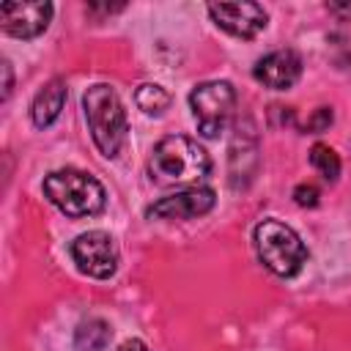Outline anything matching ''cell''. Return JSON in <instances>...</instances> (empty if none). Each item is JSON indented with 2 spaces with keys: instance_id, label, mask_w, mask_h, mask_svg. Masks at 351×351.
<instances>
[{
  "instance_id": "obj_12",
  "label": "cell",
  "mask_w": 351,
  "mask_h": 351,
  "mask_svg": "<svg viewBox=\"0 0 351 351\" xmlns=\"http://www.w3.org/2000/svg\"><path fill=\"white\" fill-rule=\"evenodd\" d=\"M110 337H112L110 324L101 318H88L74 329V346L80 351H101V348H107Z\"/></svg>"
},
{
  "instance_id": "obj_4",
  "label": "cell",
  "mask_w": 351,
  "mask_h": 351,
  "mask_svg": "<svg viewBox=\"0 0 351 351\" xmlns=\"http://www.w3.org/2000/svg\"><path fill=\"white\" fill-rule=\"evenodd\" d=\"M252 241H255V252H258L261 263L277 277L299 274L307 261L304 241L299 239V233L291 225H285L280 219H263L255 228Z\"/></svg>"
},
{
  "instance_id": "obj_1",
  "label": "cell",
  "mask_w": 351,
  "mask_h": 351,
  "mask_svg": "<svg viewBox=\"0 0 351 351\" xmlns=\"http://www.w3.org/2000/svg\"><path fill=\"white\" fill-rule=\"evenodd\" d=\"M82 110L96 148L101 151V156L115 159L126 145V134H129V121L121 96L115 93L112 85L96 82L82 93Z\"/></svg>"
},
{
  "instance_id": "obj_2",
  "label": "cell",
  "mask_w": 351,
  "mask_h": 351,
  "mask_svg": "<svg viewBox=\"0 0 351 351\" xmlns=\"http://www.w3.org/2000/svg\"><path fill=\"white\" fill-rule=\"evenodd\" d=\"M211 170V159L203 145L184 134L162 137L151 151V173L159 184H195Z\"/></svg>"
},
{
  "instance_id": "obj_13",
  "label": "cell",
  "mask_w": 351,
  "mask_h": 351,
  "mask_svg": "<svg viewBox=\"0 0 351 351\" xmlns=\"http://www.w3.org/2000/svg\"><path fill=\"white\" fill-rule=\"evenodd\" d=\"M134 101H137V107H140L143 112H148V115H162V112L170 107V93H167L162 85L145 82V85L137 88Z\"/></svg>"
},
{
  "instance_id": "obj_10",
  "label": "cell",
  "mask_w": 351,
  "mask_h": 351,
  "mask_svg": "<svg viewBox=\"0 0 351 351\" xmlns=\"http://www.w3.org/2000/svg\"><path fill=\"white\" fill-rule=\"evenodd\" d=\"M252 74L261 85L271 90H288L302 77V58L293 49H274L255 63Z\"/></svg>"
},
{
  "instance_id": "obj_15",
  "label": "cell",
  "mask_w": 351,
  "mask_h": 351,
  "mask_svg": "<svg viewBox=\"0 0 351 351\" xmlns=\"http://www.w3.org/2000/svg\"><path fill=\"white\" fill-rule=\"evenodd\" d=\"M318 197H321V192H318V186L315 184H299L296 189H293V200L299 203V206H315L318 203Z\"/></svg>"
},
{
  "instance_id": "obj_11",
  "label": "cell",
  "mask_w": 351,
  "mask_h": 351,
  "mask_svg": "<svg viewBox=\"0 0 351 351\" xmlns=\"http://www.w3.org/2000/svg\"><path fill=\"white\" fill-rule=\"evenodd\" d=\"M66 82L63 80H49L33 99V107H30V115H33V123L38 129H47L49 123H55V118L60 115L63 104H66Z\"/></svg>"
},
{
  "instance_id": "obj_17",
  "label": "cell",
  "mask_w": 351,
  "mask_h": 351,
  "mask_svg": "<svg viewBox=\"0 0 351 351\" xmlns=\"http://www.w3.org/2000/svg\"><path fill=\"white\" fill-rule=\"evenodd\" d=\"M329 11L343 16V19H351V0H343V3H329Z\"/></svg>"
},
{
  "instance_id": "obj_18",
  "label": "cell",
  "mask_w": 351,
  "mask_h": 351,
  "mask_svg": "<svg viewBox=\"0 0 351 351\" xmlns=\"http://www.w3.org/2000/svg\"><path fill=\"white\" fill-rule=\"evenodd\" d=\"M118 351H151V348H148L143 340H123Z\"/></svg>"
},
{
  "instance_id": "obj_6",
  "label": "cell",
  "mask_w": 351,
  "mask_h": 351,
  "mask_svg": "<svg viewBox=\"0 0 351 351\" xmlns=\"http://www.w3.org/2000/svg\"><path fill=\"white\" fill-rule=\"evenodd\" d=\"M71 261L77 263V269L88 277H96V280H107L115 274L118 269V261H121V252H118V244L110 233L104 230H88V233H80L74 241H71Z\"/></svg>"
},
{
  "instance_id": "obj_16",
  "label": "cell",
  "mask_w": 351,
  "mask_h": 351,
  "mask_svg": "<svg viewBox=\"0 0 351 351\" xmlns=\"http://www.w3.org/2000/svg\"><path fill=\"white\" fill-rule=\"evenodd\" d=\"M332 123V110L329 107H318L313 112V118L307 121V132H324Z\"/></svg>"
},
{
  "instance_id": "obj_3",
  "label": "cell",
  "mask_w": 351,
  "mask_h": 351,
  "mask_svg": "<svg viewBox=\"0 0 351 351\" xmlns=\"http://www.w3.org/2000/svg\"><path fill=\"white\" fill-rule=\"evenodd\" d=\"M44 195L47 200L60 208L66 217H93L104 208V186L82 170L63 167L44 178Z\"/></svg>"
},
{
  "instance_id": "obj_9",
  "label": "cell",
  "mask_w": 351,
  "mask_h": 351,
  "mask_svg": "<svg viewBox=\"0 0 351 351\" xmlns=\"http://www.w3.org/2000/svg\"><path fill=\"white\" fill-rule=\"evenodd\" d=\"M214 203H217V197H214L211 186H186L176 195L159 197L148 208V217H156V219H195V217L208 214L214 208Z\"/></svg>"
},
{
  "instance_id": "obj_7",
  "label": "cell",
  "mask_w": 351,
  "mask_h": 351,
  "mask_svg": "<svg viewBox=\"0 0 351 351\" xmlns=\"http://www.w3.org/2000/svg\"><path fill=\"white\" fill-rule=\"evenodd\" d=\"M208 14L222 30H228L236 38H255L269 22L266 8L261 3H250V0H244V3H211Z\"/></svg>"
},
{
  "instance_id": "obj_19",
  "label": "cell",
  "mask_w": 351,
  "mask_h": 351,
  "mask_svg": "<svg viewBox=\"0 0 351 351\" xmlns=\"http://www.w3.org/2000/svg\"><path fill=\"white\" fill-rule=\"evenodd\" d=\"M3 74H5V85H3V99H8V93H11V66H8V60H3Z\"/></svg>"
},
{
  "instance_id": "obj_14",
  "label": "cell",
  "mask_w": 351,
  "mask_h": 351,
  "mask_svg": "<svg viewBox=\"0 0 351 351\" xmlns=\"http://www.w3.org/2000/svg\"><path fill=\"white\" fill-rule=\"evenodd\" d=\"M310 165L324 176V181H337L340 176V156L324 143H315L310 148Z\"/></svg>"
},
{
  "instance_id": "obj_8",
  "label": "cell",
  "mask_w": 351,
  "mask_h": 351,
  "mask_svg": "<svg viewBox=\"0 0 351 351\" xmlns=\"http://www.w3.org/2000/svg\"><path fill=\"white\" fill-rule=\"evenodd\" d=\"M52 3H3L0 5V27L14 38H36L49 27Z\"/></svg>"
},
{
  "instance_id": "obj_5",
  "label": "cell",
  "mask_w": 351,
  "mask_h": 351,
  "mask_svg": "<svg viewBox=\"0 0 351 351\" xmlns=\"http://www.w3.org/2000/svg\"><path fill=\"white\" fill-rule=\"evenodd\" d=\"M189 107L197 123V132L203 137H217L225 132L228 121L233 118L236 110V90L225 80H208L192 88L189 93Z\"/></svg>"
}]
</instances>
